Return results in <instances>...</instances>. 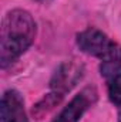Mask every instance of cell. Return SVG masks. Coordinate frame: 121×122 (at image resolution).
<instances>
[{
	"mask_svg": "<svg viewBox=\"0 0 121 122\" xmlns=\"http://www.w3.org/2000/svg\"><path fill=\"white\" fill-rule=\"evenodd\" d=\"M37 23L26 9L6 11L0 27V67L4 70L20 58L36 40Z\"/></svg>",
	"mask_w": 121,
	"mask_h": 122,
	"instance_id": "6da1fadb",
	"label": "cell"
},
{
	"mask_svg": "<svg viewBox=\"0 0 121 122\" xmlns=\"http://www.w3.org/2000/svg\"><path fill=\"white\" fill-rule=\"evenodd\" d=\"M81 53L101 61L100 74L105 80L121 72V44L95 27H87L76 36Z\"/></svg>",
	"mask_w": 121,
	"mask_h": 122,
	"instance_id": "7a4b0ae2",
	"label": "cell"
},
{
	"mask_svg": "<svg viewBox=\"0 0 121 122\" xmlns=\"http://www.w3.org/2000/svg\"><path fill=\"white\" fill-rule=\"evenodd\" d=\"M98 99V91L94 85H88L83 88L78 94H76L70 102L57 114L51 122H80L83 115L90 109Z\"/></svg>",
	"mask_w": 121,
	"mask_h": 122,
	"instance_id": "3957f363",
	"label": "cell"
},
{
	"mask_svg": "<svg viewBox=\"0 0 121 122\" xmlns=\"http://www.w3.org/2000/svg\"><path fill=\"white\" fill-rule=\"evenodd\" d=\"M84 71L86 68L81 62L73 60L61 62L50 80V91H57L66 95L83 80Z\"/></svg>",
	"mask_w": 121,
	"mask_h": 122,
	"instance_id": "277c9868",
	"label": "cell"
},
{
	"mask_svg": "<svg viewBox=\"0 0 121 122\" xmlns=\"http://www.w3.org/2000/svg\"><path fill=\"white\" fill-rule=\"evenodd\" d=\"M0 122H29L24 98L14 88L6 90L0 99Z\"/></svg>",
	"mask_w": 121,
	"mask_h": 122,
	"instance_id": "5b68a950",
	"label": "cell"
},
{
	"mask_svg": "<svg viewBox=\"0 0 121 122\" xmlns=\"http://www.w3.org/2000/svg\"><path fill=\"white\" fill-rule=\"evenodd\" d=\"M66 95H63L60 92L57 91H50L49 94H46L37 104L33 105L31 108V114L36 119H41L43 117H46L50 111H53L61 101Z\"/></svg>",
	"mask_w": 121,
	"mask_h": 122,
	"instance_id": "8992f818",
	"label": "cell"
},
{
	"mask_svg": "<svg viewBox=\"0 0 121 122\" xmlns=\"http://www.w3.org/2000/svg\"><path fill=\"white\" fill-rule=\"evenodd\" d=\"M107 81V94H108V99L111 101V104H114L116 107H121V72L111 75L110 78L105 80Z\"/></svg>",
	"mask_w": 121,
	"mask_h": 122,
	"instance_id": "52a82bcc",
	"label": "cell"
},
{
	"mask_svg": "<svg viewBox=\"0 0 121 122\" xmlns=\"http://www.w3.org/2000/svg\"><path fill=\"white\" fill-rule=\"evenodd\" d=\"M34 1H37V3H40V4H47V3H51L53 0H34Z\"/></svg>",
	"mask_w": 121,
	"mask_h": 122,
	"instance_id": "ba28073f",
	"label": "cell"
},
{
	"mask_svg": "<svg viewBox=\"0 0 121 122\" xmlns=\"http://www.w3.org/2000/svg\"><path fill=\"white\" fill-rule=\"evenodd\" d=\"M118 122H121V107H120V112H118Z\"/></svg>",
	"mask_w": 121,
	"mask_h": 122,
	"instance_id": "9c48e42d",
	"label": "cell"
}]
</instances>
